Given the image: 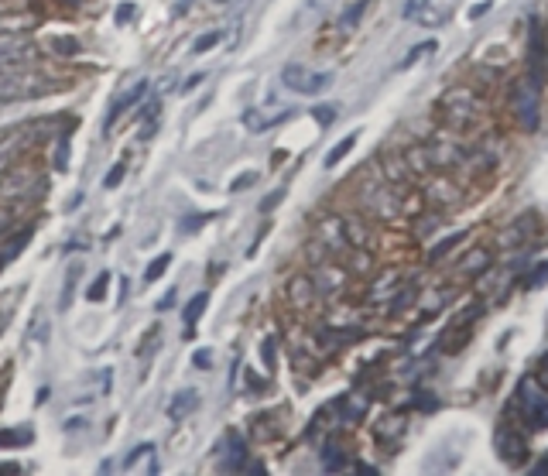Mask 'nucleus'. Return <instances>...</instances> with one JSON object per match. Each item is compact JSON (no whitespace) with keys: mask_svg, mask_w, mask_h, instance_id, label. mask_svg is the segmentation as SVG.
<instances>
[{"mask_svg":"<svg viewBox=\"0 0 548 476\" xmlns=\"http://www.w3.org/2000/svg\"><path fill=\"white\" fill-rule=\"evenodd\" d=\"M435 114H439V120L446 127H470L473 120L480 117V100L477 93L463 90V86H456V90H449L446 96L439 100V107H435Z\"/></svg>","mask_w":548,"mask_h":476,"instance_id":"3","label":"nucleus"},{"mask_svg":"<svg viewBox=\"0 0 548 476\" xmlns=\"http://www.w3.org/2000/svg\"><path fill=\"white\" fill-rule=\"evenodd\" d=\"M429 52H435V42H422V45L415 48V52H408V55H405V62H401V69H408L411 62H418V59H422V55H429Z\"/></svg>","mask_w":548,"mask_h":476,"instance_id":"26","label":"nucleus"},{"mask_svg":"<svg viewBox=\"0 0 548 476\" xmlns=\"http://www.w3.org/2000/svg\"><path fill=\"white\" fill-rule=\"evenodd\" d=\"M545 55H548L545 28L538 18H531V24H528V72L535 83H545Z\"/></svg>","mask_w":548,"mask_h":476,"instance_id":"7","label":"nucleus"},{"mask_svg":"<svg viewBox=\"0 0 548 476\" xmlns=\"http://www.w3.org/2000/svg\"><path fill=\"white\" fill-rule=\"evenodd\" d=\"M124 172H127V161H117V165L107 172V189H117L120 179H124Z\"/></svg>","mask_w":548,"mask_h":476,"instance_id":"28","label":"nucleus"},{"mask_svg":"<svg viewBox=\"0 0 548 476\" xmlns=\"http://www.w3.org/2000/svg\"><path fill=\"white\" fill-rule=\"evenodd\" d=\"M367 4H370V0H350V4H346V11L340 14V28L343 31L357 28L360 18H364V11H367Z\"/></svg>","mask_w":548,"mask_h":476,"instance_id":"16","label":"nucleus"},{"mask_svg":"<svg viewBox=\"0 0 548 476\" xmlns=\"http://www.w3.org/2000/svg\"><path fill=\"white\" fill-rule=\"evenodd\" d=\"M0 473H21L18 463H0Z\"/></svg>","mask_w":548,"mask_h":476,"instance_id":"38","label":"nucleus"},{"mask_svg":"<svg viewBox=\"0 0 548 476\" xmlns=\"http://www.w3.org/2000/svg\"><path fill=\"white\" fill-rule=\"evenodd\" d=\"M35 24H38V18H31V14H21V18L4 14V18H0V31H31Z\"/></svg>","mask_w":548,"mask_h":476,"instance_id":"18","label":"nucleus"},{"mask_svg":"<svg viewBox=\"0 0 548 476\" xmlns=\"http://www.w3.org/2000/svg\"><path fill=\"white\" fill-rule=\"evenodd\" d=\"M131 14H134V4L117 7V21H120V24H127V21H131Z\"/></svg>","mask_w":548,"mask_h":476,"instance_id":"36","label":"nucleus"},{"mask_svg":"<svg viewBox=\"0 0 548 476\" xmlns=\"http://www.w3.org/2000/svg\"><path fill=\"white\" fill-rule=\"evenodd\" d=\"M292 114H295L292 107L271 110V114H264V110H247V114H244V127L251 134H264V131H271V127H278L281 120H288Z\"/></svg>","mask_w":548,"mask_h":476,"instance_id":"10","label":"nucleus"},{"mask_svg":"<svg viewBox=\"0 0 548 476\" xmlns=\"http://www.w3.org/2000/svg\"><path fill=\"white\" fill-rule=\"evenodd\" d=\"M494 446H497V453L504 456V463H525V459H528V449H525V439H521V432L507 429V425L497 429Z\"/></svg>","mask_w":548,"mask_h":476,"instance_id":"8","label":"nucleus"},{"mask_svg":"<svg viewBox=\"0 0 548 476\" xmlns=\"http://www.w3.org/2000/svg\"><path fill=\"white\" fill-rule=\"evenodd\" d=\"M69 79H55L48 72H38L31 66H0V103H24L38 100L45 93L66 90Z\"/></svg>","mask_w":548,"mask_h":476,"instance_id":"1","label":"nucleus"},{"mask_svg":"<svg viewBox=\"0 0 548 476\" xmlns=\"http://www.w3.org/2000/svg\"><path fill=\"white\" fill-rule=\"evenodd\" d=\"M538 473H548V459H545V463H542V466H538Z\"/></svg>","mask_w":548,"mask_h":476,"instance_id":"42","label":"nucleus"},{"mask_svg":"<svg viewBox=\"0 0 548 476\" xmlns=\"http://www.w3.org/2000/svg\"><path fill=\"white\" fill-rule=\"evenodd\" d=\"M463 237H466V233H456V237H449V240H446V244H439V247H435V250H432V254H429V257H432V261H439V257H442V254H446V250H449V247H456V244H459V240H463Z\"/></svg>","mask_w":548,"mask_h":476,"instance_id":"30","label":"nucleus"},{"mask_svg":"<svg viewBox=\"0 0 548 476\" xmlns=\"http://www.w3.org/2000/svg\"><path fill=\"white\" fill-rule=\"evenodd\" d=\"M148 456H155V446H137L134 453L127 456V463H124V466H127V470H137V466H141Z\"/></svg>","mask_w":548,"mask_h":476,"instance_id":"25","label":"nucleus"},{"mask_svg":"<svg viewBox=\"0 0 548 476\" xmlns=\"http://www.w3.org/2000/svg\"><path fill=\"white\" fill-rule=\"evenodd\" d=\"M278 199H281V192H274V196H268V199H264V206H261V209H271L274 203H278Z\"/></svg>","mask_w":548,"mask_h":476,"instance_id":"39","label":"nucleus"},{"mask_svg":"<svg viewBox=\"0 0 548 476\" xmlns=\"http://www.w3.org/2000/svg\"><path fill=\"white\" fill-rule=\"evenodd\" d=\"M545 281H548V264H538V271L531 274L528 288H538V285H545Z\"/></svg>","mask_w":548,"mask_h":476,"instance_id":"32","label":"nucleus"},{"mask_svg":"<svg viewBox=\"0 0 548 476\" xmlns=\"http://www.w3.org/2000/svg\"><path fill=\"white\" fill-rule=\"evenodd\" d=\"M453 7H456V0H425L422 4V11L415 14V21H422V24H446L449 21V14H453Z\"/></svg>","mask_w":548,"mask_h":476,"instance_id":"12","label":"nucleus"},{"mask_svg":"<svg viewBox=\"0 0 548 476\" xmlns=\"http://www.w3.org/2000/svg\"><path fill=\"white\" fill-rule=\"evenodd\" d=\"M422 4H425V0H408V4H405V18L415 21V14L422 11Z\"/></svg>","mask_w":548,"mask_h":476,"instance_id":"33","label":"nucleus"},{"mask_svg":"<svg viewBox=\"0 0 548 476\" xmlns=\"http://www.w3.org/2000/svg\"><path fill=\"white\" fill-rule=\"evenodd\" d=\"M281 83H285L292 93L319 96L333 86V72H319V69H309V66H298V62H288V66L281 69Z\"/></svg>","mask_w":548,"mask_h":476,"instance_id":"5","label":"nucleus"},{"mask_svg":"<svg viewBox=\"0 0 548 476\" xmlns=\"http://www.w3.org/2000/svg\"><path fill=\"white\" fill-rule=\"evenodd\" d=\"M490 7H494V0H483V4H477V7L470 11V21H480V14H487Z\"/></svg>","mask_w":548,"mask_h":476,"instance_id":"34","label":"nucleus"},{"mask_svg":"<svg viewBox=\"0 0 548 476\" xmlns=\"http://www.w3.org/2000/svg\"><path fill=\"white\" fill-rule=\"evenodd\" d=\"M168 264H172V254H161L158 261H151V264H148V271H144V281H158L161 274L168 271Z\"/></svg>","mask_w":548,"mask_h":476,"instance_id":"23","label":"nucleus"},{"mask_svg":"<svg viewBox=\"0 0 548 476\" xmlns=\"http://www.w3.org/2000/svg\"><path fill=\"white\" fill-rule=\"evenodd\" d=\"M538 90H542V83H535V79H521L518 86H514L511 93V107H514V117H518V124L525 127V131H538V120H542V100H538Z\"/></svg>","mask_w":548,"mask_h":476,"instance_id":"4","label":"nucleus"},{"mask_svg":"<svg viewBox=\"0 0 548 476\" xmlns=\"http://www.w3.org/2000/svg\"><path fill=\"white\" fill-rule=\"evenodd\" d=\"M107 288H110V271H100V278L90 285L86 298H90V302H103V298H107Z\"/></svg>","mask_w":548,"mask_h":476,"instance_id":"21","label":"nucleus"},{"mask_svg":"<svg viewBox=\"0 0 548 476\" xmlns=\"http://www.w3.org/2000/svg\"><path fill=\"white\" fill-rule=\"evenodd\" d=\"M329 7H333V0H302V4L295 7L292 24H288V28H292V31L312 28V24H316V21L326 18V14H329Z\"/></svg>","mask_w":548,"mask_h":476,"instance_id":"9","label":"nucleus"},{"mask_svg":"<svg viewBox=\"0 0 548 476\" xmlns=\"http://www.w3.org/2000/svg\"><path fill=\"white\" fill-rule=\"evenodd\" d=\"M24 144H28V137H24V131H21V134H18V131L7 134L4 141H0V168L11 165V161L24 151Z\"/></svg>","mask_w":548,"mask_h":476,"instance_id":"15","label":"nucleus"},{"mask_svg":"<svg viewBox=\"0 0 548 476\" xmlns=\"http://www.w3.org/2000/svg\"><path fill=\"white\" fill-rule=\"evenodd\" d=\"M216 7H230V4H240V0H213Z\"/></svg>","mask_w":548,"mask_h":476,"instance_id":"40","label":"nucleus"},{"mask_svg":"<svg viewBox=\"0 0 548 476\" xmlns=\"http://www.w3.org/2000/svg\"><path fill=\"white\" fill-rule=\"evenodd\" d=\"M254 182H257V172H244L240 179H233L230 189H233V192H244V189H251Z\"/></svg>","mask_w":548,"mask_h":476,"instance_id":"29","label":"nucleus"},{"mask_svg":"<svg viewBox=\"0 0 548 476\" xmlns=\"http://www.w3.org/2000/svg\"><path fill=\"white\" fill-rule=\"evenodd\" d=\"M514 408L528 432H545L548 429V394L542 391L538 377H525L514 394Z\"/></svg>","mask_w":548,"mask_h":476,"instance_id":"2","label":"nucleus"},{"mask_svg":"<svg viewBox=\"0 0 548 476\" xmlns=\"http://www.w3.org/2000/svg\"><path fill=\"white\" fill-rule=\"evenodd\" d=\"M144 93H148V79H141V83H134V90H131V93L120 96V100L114 103V110H110V120H107V124H114V120H117L120 114H124V110L137 107V100H141Z\"/></svg>","mask_w":548,"mask_h":476,"instance_id":"14","label":"nucleus"},{"mask_svg":"<svg viewBox=\"0 0 548 476\" xmlns=\"http://www.w3.org/2000/svg\"><path fill=\"white\" fill-rule=\"evenodd\" d=\"M316 120H322V124H329V120H333V110H326V107L316 110Z\"/></svg>","mask_w":548,"mask_h":476,"instance_id":"37","label":"nucleus"},{"mask_svg":"<svg viewBox=\"0 0 548 476\" xmlns=\"http://www.w3.org/2000/svg\"><path fill=\"white\" fill-rule=\"evenodd\" d=\"M38 45L31 42H11L0 48V66H31V62L38 59Z\"/></svg>","mask_w":548,"mask_h":476,"instance_id":"11","label":"nucleus"},{"mask_svg":"<svg viewBox=\"0 0 548 476\" xmlns=\"http://www.w3.org/2000/svg\"><path fill=\"white\" fill-rule=\"evenodd\" d=\"M83 274V264H72L69 274H66V295H62V309H69V302H72V288H76V278Z\"/></svg>","mask_w":548,"mask_h":476,"instance_id":"24","label":"nucleus"},{"mask_svg":"<svg viewBox=\"0 0 548 476\" xmlns=\"http://www.w3.org/2000/svg\"><path fill=\"white\" fill-rule=\"evenodd\" d=\"M542 381H548V357L542 360Z\"/></svg>","mask_w":548,"mask_h":476,"instance_id":"41","label":"nucleus"},{"mask_svg":"<svg viewBox=\"0 0 548 476\" xmlns=\"http://www.w3.org/2000/svg\"><path fill=\"white\" fill-rule=\"evenodd\" d=\"M483 261H487V250H477V254H473V257H466L463 268L470 271V274H477V271L487 268V264H483Z\"/></svg>","mask_w":548,"mask_h":476,"instance_id":"27","label":"nucleus"},{"mask_svg":"<svg viewBox=\"0 0 548 476\" xmlns=\"http://www.w3.org/2000/svg\"><path fill=\"white\" fill-rule=\"evenodd\" d=\"M192 360H196V367H213V353H206V350H199Z\"/></svg>","mask_w":548,"mask_h":476,"instance_id":"35","label":"nucleus"},{"mask_svg":"<svg viewBox=\"0 0 548 476\" xmlns=\"http://www.w3.org/2000/svg\"><path fill=\"white\" fill-rule=\"evenodd\" d=\"M45 189V182L38 179L35 172H7L4 179H0V199L4 203H28V199H35L38 192Z\"/></svg>","mask_w":548,"mask_h":476,"instance_id":"6","label":"nucleus"},{"mask_svg":"<svg viewBox=\"0 0 548 476\" xmlns=\"http://www.w3.org/2000/svg\"><path fill=\"white\" fill-rule=\"evenodd\" d=\"M31 442V432H28V425L18 432V429H11V432H0V449L4 446H28Z\"/></svg>","mask_w":548,"mask_h":476,"instance_id":"20","label":"nucleus"},{"mask_svg":"<svg viewBox=\"0 0 548 476\" xmlns=\"http://www.w3.org/2000/svg\"><path fill=\"white\" fill-rule=\"evenodd\" d=\"M353 144H357V134H346L343 141L336 144V148H333V151H329V155H326V168H336V165H340V161H343V158H346V155H350V151H353Z\"/></svg>","mask_w":548,"mask_h":476,"instance_id":"17","label":"nucleus"},{"mask_svg":"<svg viewBox=\"0 0 548 476\" xmlns=\"http://www.w3.org/2000/svg\"><path fill=\"white\" fill-rule=\"evenodd\" d=\"M199 405V391H192V387H185V391H179L172 398V405H168V415L172 418H185V415H192Z\"/></svg>","mask_w":548,"mask_h":476,"instance_id":"13","label":"nucleus"},{"mask_svg":"<svg viewBox=\"0 0 548 476\" xmlns=\"http://www.w3.org/2000/svg\"><path fill=\"white\" fill-rule=\"evenodd\" d=\"M223 42V31H209V35H199L196 38V45H192V55H203L209 52V48H216Z\"/></svg>","mask_w":548,"mask_h":476,"instance_id":"22","label":"nucleus"},{"mask_svg":"<svg viewBox=\"0 0 548 476\" xmlns=\"http://www.w3.org/2000/svg\"><path fill=\"white\" fill-rule=\"evenodd\" d=\"M206 305H209V295H206V292H199L189 305H185V322H189V326H196L199 316L206 312Z\"/></svg>","mask_w":548,"mask_h":476,"instance_id":"19","label":"nucleus"},{"mask_svg":"<svg viewBox=\"0 0 548 476\" xmlns=\"http://www.w3.org/2000/svg\"><path fill=\"white\" fill-rule=\"evenodd\" d=\"M340 466H343L340 449H333V446H329V449H326V470H340Z\"/></svg>","mask_w":548,"mask_h":476,"instance_id":"31","label":"nucleus"}]
</instances>
